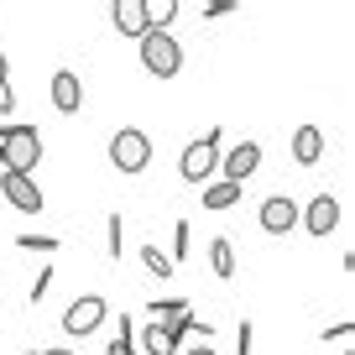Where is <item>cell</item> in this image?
Wrapping results in <instances>:
<instances>
[{
    "label": "cell",
    "mask_w": 355,
    "mask_h": 355,
    "mask_svg": "<svg viewBox=\"0 0 355 355\" xmlns=\"http://www.w3.org/2000/svg\"><path fill=\"white\" fill-rule=\"evenodd\" d=\"M58 235H16V251H58Z\"/></svg>",
    "instance_id": "obj_21"
},
{
    "label": "cell",
    "mask_w": 355,
    "mask_h": 355,
    "mask_svg": "<svg viewBox=\"0 0 355 355\" xmlns=\"http://www.w3.org/2000/svg\"><path fill=\"white\" fill-rule=\"evenodd\" d=\"M230 11H235L230 0H209V6H204V16H230Z\"/></svg>",
    "instance_id": "obj_28"
},
{
    "label": "cell",
    "mask_w": 355,
    "mask_h": 355,
    "mask_svg": "<svg viewBox=\"0 0 355 355\" xmlns=\"http://www.w3.org/2000/svg\"><path fill=\"white\" fill-rule=\"evenodd\" d=\"M37 162H42V136H37V125H0V173L32 178Z\"/></svg>",
    "instance_id": "obj_1"
},
{
    "label": "cell",
    "mask_w": 355,
    "mask_h": 355,
    "mask_svg": "<svg viewBox=\"0 0 355 355\" xmlns=\"http://www.w3.org/2000/svg\"><path fill=\"white\" fill-rule=\"evenodd\" d=\"M131 319H121V334H115V340H110V350H105V355H136V340H131Z\"/></svg>",
    "instance_id": "obj_22"
},
{
    "label": "cell",
    "mask_w": 355,
    "mask_h": 355,
    "mask_svg": "<svg viewBox=\"0 0 355 355\" xmlns=\"http://www.w3.org/2000/svg\"><path fill=\"white\" fill-rule=\"evenodd\" d=\"M251 345H256L251 324H241V329H235V350H241V355H251Z\"/></svg>",
    "instance_id": "obj_26"
},
{
    "label": "cell",
    "mask_w": 355,
    "mask_h": 355,
    "mask_svg": "<svg viewBox=\"0 0 355 355\" xmlns=\"http://www.w3.org/2000/svg\"><path fill=\"white\" fill-rule=\"evenodd\" d=\"M183 309H189V298H152V303H146V313H152L157 324L173 319V313H183Z\"/></svg>",
    "instance_id": "obj_20"
},
{
    "label": "cell",
    "mask_w": 355,
    "mask_h": 355,
    "mask_svg": "<svg viewBox=\"0 0 355 355\" xmlns=\"http://www.w3.org/2000/svg\"><path fill=\"white\" fill-rule=\"evenodd\" d=\"M16 110V89H11V78H6V84H0V115H11Z\"/></svg>",
    "instance_id": "obj_27"
},
{
    "label": "cell",
    "mask_w": 355,
    "mask_h": 355,
    "mask_svg": "<svg viewBox=\"0 0 355 355\" xmlns=\"http://www.w3.org/2000/svg\"><path fill=\"white\" fill-rule=\"evenodd\" d=\"M53 277H58L53 266H42V272H37V282H32V293H26V298H32V303H42V298H47V288H53Z\"/></svg>",
    "instance_id": "obj_23"
},
{
    "label": "cell",
    "mask_w": 355,
    "mask_h": 355,
    "mask_svg": "<svg viewBox=\"0 0 355 355\" xmlns=\"http://www.w3.org/2000/svg\"><path fill=\"white\" fill-rule=\"evenodd\" d=\"M319 157H324V131H319V125H298V131H293V162L313 167Z\"/></svg>",
    "instance_id": "obj_12"
},
{
    "label": "cell",
    "mask_w": 355,
    "mask_h": 355,
    "mask_svg": "<svg viewBox=\"0 0 355 355\" xmlns=\"http://www.w3.org/2000/svg\"><path fill=\"white\" fill-rule=\"evenodd\" d=\"M209 266H214V277H235V245L225 241H209Z\"/></svg>",
    "instance_id": "obj_13"
},
{
    "label": "cell",
    "mask_w": 355,
    "mask_h": 355,
    "mask_svg": "<svg viewBox=\"0 0 355 355\" xmlns=\"http://www.w3.org/2000/svg\"><path fill=\"white\" fill-rule=\"evenodd\" d=\"M6 73H11V68H6V53H0V84H6Z\"/></svg>",
    "instance_id": "obj_30"
},
{
    "label": "cell",
    "mask_w": 355,
    "mask_h": 355,
    "mask_svg": "<svg viewBox=\"0 0 355 355\" xmlns=\"http://www.w3.org/2000/svg\"><path fill=\"white\" fill-rule=\"evenodd\" d=\"M136 355H173V345L162 340V324H146V329H141V345H136Z\"/></svg>",
    "instance_id": "obj_16"
},
{
    "label": "cell",
    "mask_w": 355,
    "mask_h": 355,
    "mask_svg": "<svg viewBox=\"0 0 355 355\" xmlns=\"http://www.w3.org/2000/svg\"><path fill=\"white\" fill-rule=\"evenodd\" d=\"M32 355H73V350H32Z\"/></svg>",
    "instance_id": "obj_31"
},
{
    "label": "cell",
    "mask_w": 355,
    "mask_h": 355,
    "mask_svg": "<svg viewBox=\"0 0 355 355\" xmlns=\"http://www.w3.org/2000/svg\"><path fill=\"white\" fill-rule=\"evenodd\" d=\"M189 319H193V309H183V313H173V319H162V340L173 345V355H178V345H183V334H189Z\"/></svg>",
    "instance_id": "obj_17"
},
{
    "label": "cell",
    "mask_w": 355,
    "mask_h": 355,
    "mask_svg": "<svg viewBox=\"0 0 355 355\" xmlns=\"http://www.w3.org/2000/svg\"><path fill=\"white\" fill-rule=\"evenodd\" d=\"M0 193L11 199V209L21 214H42V189H37V178H21V173H0Z\"/></svg>",
    "instance_id": "obj_7"
},
{
    "label": "cell",
    "mask_w": 355,
    "mask_h": 355,
    "mask_svg": "<svg viewBox=\"0 0 355 355\" xmlns=\"http://www.w3.org/2000/svg\"><path fill=\"white\" fill-rule=\"evenodd\" d=\"M214 167H220V125H214V131H204L199 141L183 146V162H178V173H183V183H209Z\"/></svg>",
    "instance_id": "obj_4"
},
{
    "label": "cell",
    "mask_w": 355,
    "mask_h": 355,
    "mask_svg": "<svg viewBox=\"0 0 355 355\" xmlns=\"http://www.w3.org/2000/svg\"><path fill=\"white\" fill-rule=\"evenodd\" d=\"M173 16H178V0H146V32H167Z\"/></svg>",
    "instance_id": "obj_15"
},
{
    "label": "cell",
    "mask_w": 355,
    "mask_h": 355,
    "mask_svg": "<svg viewBox=\"0 0 355 355\" xmlns=\"http://www.w3.org/2000/svg\"><path fill=\"white\" fill-rule=\"evenodd\" d=\"M350 334H355V324H350V319H340V324H329V329H324V340H334V345H350Z\"/></svg>",
    "instance_id": "obj_25"
},
{
    "label": "cell",
    "mask_w": 355,
    "mask_h": 355,
    "mask_svg": "<svg viewBox=\"0 0 355 355\" xmlns=\"http://www.w3.org/2000/svg\"><path fill=\"white\" fill-rule=\"evenodd\" d=\"M256 220H261L266 235H288V230H298V204H293V193H272V199H261Z\"/></svg>",
    "instance_id": "obj_6"
},
{
    "label": "cell",
    "mask_w": 355,
    "mask_h": 355,
    "mask_svg": "<svg viewBox=\"0 0 355 355\" xmlns=\"http://www.w3.org/2000/svg\"><path fill=\"white\" fill-rule=\"evenodd\" d=\"M298 220H303L309 235H334V225H340V199H334V193H313L309 209H298Z\"/></svg>",
    "instance_id": "obj_8"
},
{
    "label": "cell",
    "mask_w": 355,
    "mask_h": 355,
    "mask_svg": "<svg viewBox=\"0 0 355 355\" xmlns=\"http://www.w3.org/2000/svg\"><path fill=\"white\" fill-rule=\"evenodd\" d=\"M183 355H214V345H193V350H183Z\"/></svg>",
    "instance_id": "obj_29"
},
{
    "label": "cell",
    "mask_w": 355,
    "mask_h": 355,
    "mask_svg": "<svg viewBox=\"0 0 355 355\" xmlns=\"http://www.w3.org/2000/svg\"><path fill=\"white\" fill-rule=\"evenodd\" d=\"M110 26L121 37H136V42H141L146 37V0H115L110 6Z\"/></svg>",
    "instance_id": "obj_11"
},
{
    "label": "cell",
    "mask_w": 355,
    "mask_h": 355,
    "mask_svg": "<svg viewBox=\"0 0 355 355\" xmlns=\"http://www.w3.org/2000/svg\"><path fill=\"white\" fill-rule=\"evenodd\" d=\"M141 68L152 78H178L183 73V47L173 32H146L141 37Z\"/></svg>",
    "instance_id": "obj_3"
},
{
    "label": "cell",
    "mask_w": 355,
    "mask_h": 355,
    "mask_svg": "<svg viewBox=\"0 0 355 355\" xmlns=\"http://www.w3.org/2000/svg\"><path fill=\"white\" fill-rule=\"evenodd\" d=\"M105 313H110V303H105L100 293H84V298H73V303H68L63 329H68V334H94V329L105 324Z\"/></svg>",
    "instance_id": "obj_5"
},
{
    "label": "cell",
    "mask_w": 355,
    "mask_h": 355,
    "mask_svg": "<svg viewBox=\"0 0 355 355\" xmlns=\"http://www.w3.org/2000/svg\"><path fill=\"white\" fill-rule=\"evenodd\" d=\"M241 199V189H235V183H204V209H230V204Z\"/></svg>",
    "instance_id": "obj_14"
},
{
    "label": "cell",
    "mask_w": 355,
    "mask_h": 355,
    "mask_svg": "<svg viewBox=\"0 0 355 355\" xmlns=\"http://www.w3.org/2000/svg\"><path fill=\"white\" fill-rule=\"evenodd\" d=\"M189 251H193V225H189V220H178V225H173V256H167V261L178 266Z\"/></svg>",
    "instance_id": "obj_18"
},
{
    "label": "cell",
    "mask_w": 355,
    "mask_h": 355,
    "mask_svg": "<svg viewBox=\"0 0 355 355\" xmlns=\"http://www.w3.org/2000/svg\"><path fill=\"white\" fill-rule=\"evenodd\" d=\"M256 167H261V146H256V141L230 146V152H225V183H235V189H241L245 178L256 173Z\"/></svg>",
    "instance_id": "obj_10"
},
{
    "label": "cell",
    "mask_w": 355,
    "mask_h": 355,
    "mask_svg": "<svg viewBox=\"0 0 355 355\" xmlns=\"http://www.w3.org/2000/svg\"><path fill=\"white\" fill-rule=\"evenodd\" d=\"M47 94H53V110H63V115H78V110H84V84H78L73 68H58L53 84H47Z\"/></svg>",
    "instance_id": "obj_9"
},
{
    "label": "cell",
    "mask_w": 355,
    "mask_h": 355,
    "mask_svg": "<svg viewBox=\"0 0 355 355\" xmlns=\"http://www.w3.org/2000/svg\"><path fill=\"white\" fill-rule=\"evenodd\" d=\"M105 225H110V261H121V241H125V235H121V209H115Z\"/></svg>",
    "instance_id": "obj_24"
},
{
    "label": "cell",
    "mask_w": 355,
    "mask_h": 355,
    "mask_svg": "<svg viewBox=\"0 0 355 355\" xmlns=\"http://www.w3.org/2000/svg\"><path fill=\"white\" fill-rule=\"evenodd\" d=\"M110 162H115V173H125V178L146 173V162H152V136L136 131V125H121V131L110 136Z\"/></svg>",
    "instance_id": "obj_2"
},
{
    "label": "cell",
    "mask_w": 355,
    "mask_h": 355,
    "mask_svg": "<svg viewBox=\"0 0 355 355\" xmlns=\"http://www.w3.org/2000/svg\"><path fill=\"white\" fill-rule=\"evenodd\" d=\"M141 266L152 272V277H173V261H167L157 245H141Z\"/></svg>",
    "instance_id": "obj_19"
}]
</instances>
